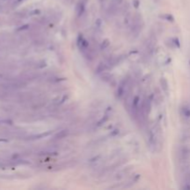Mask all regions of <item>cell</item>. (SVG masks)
<instances>
[{
    "mask_svg": "<svg viewBox=\"0 0 190 190\" xmlns=\"http://www.w3.org/2000/svg\"><path fill=\"white\" fill-rule=\"evenodd\" d=\"M178 158L181 162H187L190 159V149L187 147H182L178 150Z\"/></svg>",
    "mask_w": 190,
    "mask_h": 190,
    "instance_id": "1",
    "label": "cell"
},
{
    "mask_svg": "<svg viewBox=\"0 0 190 190\" xmlns=\"http://www.w3.org/2000/svg\"><path fill=\"white\" fill-rule=\"evenodd\" d=\"M1 141H5V140H3V139H0V142H1Z\"/></svg>",
    "mask_w": 190,
    "mask_h": 190,
    "instance_id": "3",
    "label": "cell"
},
{
    "mask_svg": "<svg viewBox=\"0 0 190 190\" xmlns=\"http://www.w3.org/2000/svg\"><path fill=\"white\" fill-rule=\"evenodd\" d=\"M182 111H183V116H184V117H185V118H190V110L187 108V107H185V108H183Z\"/></svg>",
    "mask_w": 190,
    "mask_h": 190,
    "instance_id": "2",
    "label": "cell"
}]
</instances>
